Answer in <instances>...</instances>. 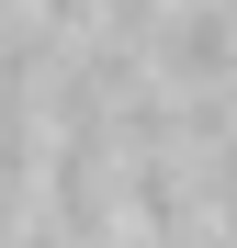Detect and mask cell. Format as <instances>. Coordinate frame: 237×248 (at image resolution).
<instances>
[{"label":"cell","mask_w":237,"mask_h":248,"mask_svg":"<svg viewBox=\"0 0 237 248\" xmlns=\"http://www.w3.org/2000/svg\"><path fill=\"white\" fill-rule=\"evenodd\" d=\"M34 12H46L57 34H91V23H102V0H34Z\"/></svg>","instance_id":"cell-1"}]
</instances>
